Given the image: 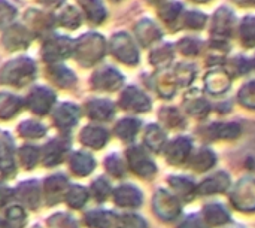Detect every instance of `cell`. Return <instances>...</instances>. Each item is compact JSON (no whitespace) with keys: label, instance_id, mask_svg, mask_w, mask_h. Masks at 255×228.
<instances>
[{"label":"cell","instance_id":"37","mask_svg":"<svg viewBox=\"0 0 255 228\" xmlns=\"http://www.w3.org/2000/svg\"><path fill=\"white\" fill-rule=\"evenodd\" d=\"M57 22L69 30H76L82 24V13L75 6H64L57 18Z\"/></svg>","mask_w":255,"mask_h":228},{"label":"cell","instance_id":"5","mask_svg":"<svg viewBox=\"0 0 255 228\" xmlns=\"http://www.w3.org/2000/svg\"><path fill=\"white\" fill-rule=\"evenodd\" d=\"M109 51L112 52V55L126 63V64H137L139 61V52L137 48L134 45V42L131 40V37L127 33H117L111 37L109 42Z\"/></svg>","mask_w":255,"mask_h":228},{"label":"cell","instance_id":"28","mask_svg":"<svg viewBox=\"0 0 255 228\" xmlns=\"http://www.w3.org/2000/svg\"><path fill=\"white\" fill-rule=\"evenodd\" d=\"M1 170L3 179L15 175V163H13V140L7 133L1 134Z\"/></svg>","mask_w":255,"mask_h":228},{"label":"cell","instance_id":"17","mask_svg":"<svg viewBox=\"0 0 255 228\" xmlns=\"http://www.w3.org/2000/svg\"><path fill=\"white\" fill-rule=\"evenodd\" d=\"M79 140L84 146L91 148V149H102L108 140H109V133L103 127L99 125H87L82 128L79 134Z\"/></svg>","mask_w":255,"mask_h":228},{"label":"cell","instance_id":"31","mask_svg":"<svg viewBox=\"0 0 255 228\" xmlns=\"http://www.w3.org/2000/svg\"><path fill=\"white\" fill-rule=\"evenodd\" d=\"M78 3L82 7V12L85 18L91 24H100L106 18V9L103 6L102 0H78Z\"/></svg>","mask_w":255,"mask_h":228},{"label":"cell","instance_id":"44","mask_svg":"<svg viewBox=\"0 0 255 228\" xmlns=\"http://www.w3.org/2000/svg\"><path fill=\"white\" fill-rule=\"evenodd\" d=\"M172 58H173V49H172V45H169V43H164V45L155 48L149 57L151 63L154 66H158V67L167 66L172 61Z\"/></svg>","mask_w":255,"mask_h":228},{"label":"cell","instance_id":"56","mask_svg":"<svg viewBox=\"0 0 255 228\" xmlns=\"http://www.w3.org/2000/svg\"><path fill=\"white\" fill-rule=\"evenodd\" d=\"M121 228H146V223L137 215H124L121 220Z\"/></svg>","mask_w":255,"mask_h":228},{"label":"cell","instance_id":"30","mask_svg":"<svg viewBox=\"0 0 255 228\" xmlns=\"http://www.w3.org/2000/svg\"><path fill=\"white\" fill-rule=\"evenodd\" d=\"M145 145L154 151V152H161L167 146V136L166 133L155 124H149L145 128V136H143Z\"/></svg>","mask_w":255,"mask_h":228},{"label":"cell","instance_id":"27","mask_svg":"<svg viewBox=\"0 0 255 228\" xmlns=\"http://www.w3.org/2000/svg\"><path fill=\"white\" fill-rule=\"evenodd\" d=\"M69 166H70V170L76 176H88L94 170L96 161L90 154H87L84 151H76L70 155Z\"/></svg>","mask_w":255,"mask_h":228},{"label":"cell","instance_id":"57","mask_svg":"<svg viewBox=\"0 0 255 228\" xmlns=\"http://www.w3.org/2000/svg\"><path fill=\"white\" fill-rule=\"evenodd\" d=\"M40 4H43L45 7H49V9H55V7H60L64 0H39Z\"/></svg>","mask_w":255,"mask_h":228},{"label":"cell","instance_id":"55","mask_svg":"<svg viewBox=\"0 0 255 228\" xmlns=\"http://www.w3.org/2000/svg\"><path fill=\"white\" fill-rule=\"evenodd\" d=\"M208 226H209V224L205 221L203 215L200 217V215L194 214V215L187 217L185 221L179 226V228H208Z\"/></svg>","mask_w":255,"mask_h":228},{"label":"cell","instance_id":"46","mask_svg":"<svg viewBox=\"0 0 255 228\" xmlns=\"http://www.w3.org/2000/svg\"><path fill=\"white\" fill-rule=\"evenodd\" d=\"M185 109L190 115L196 116V118H202L206 116L209 112V103L205 99H191L185 102Z\"/></svg>","mask_w":255,"mask_h":228},{"label":"cell","instance_id":"42","mask_svg":"<svg viewBox=\"0 0 255 228\" xmlns=\"http://www.w3.org/2000/svg\"><path fill=\"white\" fill-rule=\"evenodd\" d=\"M18 157L24 169H33L37 164L39 157H42V152L33 145H24L18 151Z\"/></svg>","mask_w":255,"mask_h":228},{"label":"cell","instance_id":"36","mask_svg":"<svg viewBox=\"0 0 255 228\" xmlns=\"http://www.w3.org/2000/svg\"><path fill=\"white\" fill-rule=\"evenodd\" d=\"M25 223H27V215L21 206L15 205L4 209L1 228H24Z\"/></svg>","mask_w":255,"mask_h":228},{"label":"cell","instance_id":"61","mask_svg":"<svg viewBox=\"0 0 255 228\" xmlns=\"http://www.w3.org/2000/svg\"><path fill=\"white\" fill-rule=\"evenodd\" d=\"M253 67H255V58L253 60Z\"/></svg>","mask_w":255,"mask_h":228},{"label":"cell","instance_id":"8","mask_svg":"<svg viewBox=\"0 0 255 228\" xmlns=\"http://www.w3.org/2000/svg\"><path fill=\"white\" fill-rule=\"evenodd\" d=\"M54 103H55V94L52 90L46 87L33 88L25 99V106L36 115L48 114Z\"/></svg>","mask_w":255,"mask_h":228},{"label":"cell","instance_id":"40","mask_svg":"<svg viewBox=\"0 0 255 228\" xmlns=\"http://www.w3.org/2000/svg\"><path fill=\"white\" fill-rule=\"evenodd\" d=\"M31 15L27 13V21L28 24L36 28V31H46L51 30L54 25V18L49 13L40 12V10H28Z\"/></svg>","mask_w":255,"mask_h":228},{"label":"cell","instance_id":"53","mask_svg":"<svg viewBox=\"0 0 255 228\" xmlns=\"http://www.w3.org/2000/svg\"><path fill=\"white\" fill-rule=\"evenodd\" d=\"M49 228H78L73 218L66 214H57L49 218Z\"/></svg>","mask_w":255,"mask_h":228},{"label":"cell","instance_id":"22","mask_svg":"<svg viewBox=\"0 0 255 228\" xmlns=\"http://www.w3.org/2000/svg\"><path fill=\"white\" fill-rule=\"evenodd\" d=\"M15 197L27 208L30 209H37L39 200H40V188L36 181H25L21 182L16 190L13 191Z\"/></svg>","mask_w":255,"mask_h":228},{"label":"cell","instance_id":"13","mask_svg":"<svg viewBox=\"0 0 255 228\" xmlns=\"http://www.w3.org/2000/svg\"><path fill=\"white\" fill-rule=\"evenodd\" d=\"M79 116H81L79 108L75 103H69V102L60 103L52 112V121L63 131L73 128L79 121Z\"/></svg>","mask_w":255,"mask_h":228},{"label":"cell","instance_id":"51","mask_svg":"<svg viewBox=\"0 0 255 228\" xmlns=\"http://www.w3.org/2000/svg\"><path fill=\"white\" fill-rule=\"evenodd\" d=\"M176 79H178V84L179 85H188L193 79H194V75H196V69L194 66L191 64H187V63H182L176 67Z\"/></svg>","mask_w":255,"mask_h":228},{"label":"cell","instance_id":"23","mask_svg":"<svg viewBox=\"0 0 255 228\" xmlns=\"http://www.w3.org/2000/svg\"><path fill=\"white\" fill-rule=\"evenodd\" d=\"M205 84H206V90L212 94H223L230 88L232 84V78L229 70H223V69H215L212 72H209L205 78Z\"/></svg>","mask_w":255,"mask_h":228},{"label":"cell","instance_id":"14","mask_svg":"<svg viewBox=\"0 0 255 228\" xmlns=\"http://www.w3.org/2000/svg\"><path fill=\"white\" fill-rule=\"evenodd\" d=\"M193 142L188 137H178L166 146V160L173 166H181L190 160Z\"/></svg>","mask_w":255,"mask_h":228},{"label":"cell","instance_id":"20","mask_svg":"<svg viewBox=\"0 0 255 228\" xmlns=\"http://www.w3.org/2000/svg\"><path fill=\"white\" fill-rule=\"evenodd\" d=\"M121 220L109 211H90L85 214V224L91 228H121Z\"/></svg>","mask_w":255,"mask_h":228},{"label":"cell","instance_id":"33","mask_svg":"<svg viewBox=\"0 0 255 228\" xmlns=\"http://www.w3.org/2000/svg\"><path fill=\"white\" fill-rule=\"evenodd\" d=\"M202 215L209 226H221L230 221L227 209L220 203H209L203 208Z\"/></svg>","mask_w":255,"mask_h":228},{"label":"cell","instance_id":"58","mask_svg":"<svg viewBox=\"0 0 255 228\" xmlns=\"http://www.w3.org/2000/svg\"><path fill=\"white\" fill-rule=\"evenodd\" d=\"M233 1L241 6H255V0H233Z\"/></svg>","mask_w":255,"mask_h":228},{"label":"cell","instance_id":"11","mask_svg":"<svg viewBox=\"0 0 255 228\" xmlns=\"http://www.w3.org/2000/svg\"><path fill=\"white\" fill-rule=\"evenodd\" d=\"M232 202L241 211H255V179L247 178L238 182Z\"/></svg>","mask_w":255,"mask_h":228},{"label":"cell","instance_id":"39","mask_svg":"<svg viewBox=\"0 0 255 228\" xmlns=\"http://www.w3.org/2000/svg\"><path fill=\"white\" fill-rule=\"evenodd\" d=\"M239 39L247 48L255 46V16H245L239 24Z\"/></svg>","mask_w":255,"mask_h":228},{"label":"cell","instance_id":"9","mask_svg":"<svg viewBox=\"0 0 255 228\" xmlns=\"http://www.w3.org/2000/svg\"><path fill=\"white\" fill-rule=\"evenodd\" d=\"M154 212L163 220H175L181 214L179 197L167 193L166 190H158L154 197Z\"/></svg>","mask_w":255,"mask_h":228},{"label":"cell","instance_id":"15","mask_svg":"<svg viewBox=\"0 0 255 228\" xmlns=\"http://www.w3.org/2000/svg\"><path fill=\"white\" fill-rule=\"evenodd\" d=\"M67 179L63 175H52L45 181L43 185V196L48 205H55L61 199H66L69 185Z\"/></svg>","mask_w":255,"mask_h":228},{"label":"cell","instance_id":"41","mask_svg":"<svg viewBox=\"0 0 255 228\" xmlns=\"http://www.w3.org/2000/svg\"><path fill=\"white\" fill-rule=\"evenodd\" d=\"M88 200V191L82 185H72L66 194V203L72 209H81Z\"/></svg>","mask_w":255,"mask_h":228},{"label":"cell","instance_id":"1","mask_svg":"<svg viewBox=\"0 0 255 228\" xmlns=\"http://www.w3.org/2000/svg\"><path fill=\"white\" fill-rule=\"evenodd\" d=\"M106 40L99 33H87L75 42L73 55L81 66H93L106 52Z\"/></svg>","mask_w":255,"mask_h":228},{"label":"cell","instance_id":"47","mask_svg":"<svg viewBox=\"0 0 255 228\" xmlns=\"http://www.w3.org/2000/svg\"><path fill=\"white\" fill-rule=\"evenodd\" d=\"M105 169L108 170L109 175H112L115 178H121V176L126 175V164L121 160V157L117 155V154H112V155L106 157V160H105Z\"/></svg>","mask_w":255,"mask_h":228},{"label":"cell","instance_id":"7","mask_svg":"<svg viewBox=\"0 0 255 228\" xmlns=\"http://www.w3.org/2000/svg\"><path fill=\"white\" fill-rule=\"evenodd\" d=\"M118 105L121 109H124L127 112H134V114H143L151 109L149 97L134 85L126 87L121 91Z\"/></svg>","mask_w":255,"mask_h":228},{"label":"cell","instance_id":"19","mask_svg":"<svg viewBox=\"0 0 255 228\" xmlns=\"http://www.w3.org/2000/svg\"><path fill=\"white\" fill-rule=\"evenodd\" d=\"M85 111H87L88 118H91L93 121H99V122L109 121L115 114V108H114L112 102L106 100V99L90 100L85 105Z\"/></svg>","mask_w":255,"mask_h":228},{"label":"cell","instance_id":"59","mask_svg":"<svg viewBox=\"0 0 255 228\" xmlns=\"http://www.w3.org/2000/svg\"><path fill=\"white\" fill-rule=\"evenodd\" d=\"M148 3H151V4H161V3H164V0H146Z\"/></svg>","mask_w":255,"mask_h":228},{"label":"cell","instance_id":"38","mask_svg":"<svg viewBox=\"0 0 255 228\" xmlns=\"http://www.w3.org/2000/svg\"><path fill=\"white\" fill-rule=\"evenodd\" d=\"M182 10H184L182 3L169 1V3H161V6L158 9V15L166 24H173V22L179 21V18H182Z\"/></svg>","mask_w":255,"mask_h":228},{"label":"cell","instance_id":"3","mask_svg":"<svg viewBox=\"0 0 255 228\" xmlns=\"http://www.w3.org/2000/svg\"><path fill=\"white\" fill-rule=\"evenodd\" d=\"M73 51H75V42L66 36L48 37L42 45V57L48 64L60 63L61 60L70 57Z\"/></svg>","mask_w":255,"mask_h":228},{"label":"cell","instance_id":"26","mask_svg":"<svg viewBox=\"0 0 255 228\" xmlns=\"http://www.w3.org/2000/svg\"><path fill=\"white\" fill-rule=\"evenodd\" d=\"M46 75L49 76V79L55 85H58L61 88H67V87H70V85H73L76 82L75 73L70 69H67L64 64H61V63H51V64H48Z\"/></svg>","mask_w":255,"mask_h":228},{"label":"cell","instance_id":"49","mask_svg":"<svg viewBox=\"0 0 255 228\" xmlns=\"http://www.w3.org/2000/svg\"><path fill=\"white\" fill-rule=\"evenodd\" d=\"M238 99L244 106L250 109H255V81L245 84L241 88V91L238 93Z\"/></svg>","mask_w":255,"mask_h":228},{"label":"cell","instance_id":"29","mask_svg":"<svg viewBox=\"0 0 255 228\" xmlns=\"http://www.w3.org/2000/svg\"><path fill=\"white\" fill-rule=\"evenodd\" d=\"M217 163V157L215 154L208 149V148H202L197 152H193L190 160H188V167L196 170V172H206L209 169H212Z\"/></svg>","mask_w":255,"mask_h":228},{"label":"cell","instance_id":"50","mask_svg":"<svg viewBox=\"0 0 255 228\" xmlns=\"http://www.w3.org/2000/svg\"><path fill=\"white\" fill-rule=\"evenodd\" d=\"M91 194L97 202H103L111 194V185L105 178H99L91 184Z\"/></svg>","mask_w":255,"mask_h":228},{"label":"cell","instance_id":"25","mask_svg":"<svg viewBox=\"0 0 255 228\" xmlns=\"http://www.w3.org/2000/svg\"><path fill=\"white\" fill-rule=\"evenodd\" d=\"M134 31H136V37H137V40H139V43L142 46H149V45H152V43H155V42H158L161 39L160 28L155 25V22H152L148 18L139 21Z\"/></svg>","mask_w":255,"mask_h":228},{"label":"cell","instance_id":"43","mask_svg":"<svg viewBox=\"0 0 255 228\" xmlns=\"http://www.w3.org/2000/svg\"><path fill=\"white\" fill-rule=\"evenodd\" d=\"M18 131L25 139H40V137L45 136L46 128L40 122H37V121L27 119V121H24V122L19 124Z\"/></svg>","mask_w":255,"mask_h":228},{"label":"cell","instance_id":"52","mask_svg":"<svg viewBox=\"0 0 255 228\" xmlns=\"http://www.w3.org/2000/svg\"><path fill=\"white\" fill-rule=\"evenodd\" d=\"M178 49L184 55H197L200 52V49H202V43L197 39L184 37L182 40L178 42Z\"/></svg>","mask_w":255,"mask_h":228},{"label":"cell","instance_id":"35","mask_svg":"<svg viewBox=\"0 0 255 228\" xmlns=\"http://www.w3.org/2000/svg\"><path fill=\"white\" fill-rule=\"evenodd\" d=\"M169 184L172 185L173 191L176 193V196L179 199L191 200L194 197V194H197V187L188 178H184V176H170L169 178Z\"/></svg>","mask_w":255,"mask_h":228},{"label":"cell","instance_id":"18","mask_svg":"<svg viewBox=\"0 0 255 228\" xmlns=\"http://www.w3.org/2000/svg\"><path fill=\"white\" fill-rule=\"evenodd\" d=\"M69 143L63 139H54L51 142H48L43 148H42V160L43 164L48 167L57 166L64 160V155L67 152Z\"/></svg>","mask_w":255,"mask_h":228},{"label":"cell","instance_id":"62","mask_svg":"<svg viewBox=\"0 0 255 228\" xmlns=\"http://www.w3.org/2000/svg\"><path fill=\"white\" fill-rule=\"evenodd\" d=\"M114 1H118V0H114Z\"/></svg>","mask_w":255,"mask_h":228},{"label":"cell","instance_id":"10","mask_svg":"<svg viewBox=\"0 0 255 228\" xmlns=\"http://www.w3.org/2000/svg\"><path fill=\"white\" fill-rule=\"evenodd\" d=\"M124 82L123 75L114 67H100L91 76V85L102 91H115Z\"/></svg>","mask_w":255,"mask_h":228},{"label":"cell","instance_id":"24","mask_svg":"<svg viewBox=\"0 0 255 228\" xmlns=\"http://www.w3.org/2000/svg\"><path fill=\"white\" fill-rule=\"evenodd\" d=\"M205 134L211 140L217 139H236L241 134V125L236 122H215L205 128Z\"/></svg>","mask_w":255,"mask_h":228},{"label":"cell","instance_id":"32","mask_svg":"<svg viewBox=\"0 0 255 228\" xmlns=\"http://www.w3.org/2000/svg\"><path fill=\"white\" fill-rule=\"evenodd\" d=\"M25 105V100L9 94V93H1L0 94V116L1 119H9L15 116L19 109Z\"/></svg>","mask_w":255,"mask_h":228},{"label":"cell","instance_id":"12","mask_svg":"<svg viewBox=\"0 0 255 228\" xmlns=\"http://www.w3.org/2000/svg\"><path fill=\"white\" fill-rule=\"evenodd\" d=\"M31 33L27 27L21 24H10L3 31V45L7 51H18L24 49L31 42Z\"/></svg>","mask_w":255,"mask_h":228},{"label":"cell","instance_id":"60","mask_svg":"<svg viewBox=\"0 0 255 228\" xmlns=\"http://www.w3.org/2000/svg\"><path fill=\"white\" fill-rule=\"evenodd\" d=\"M193 1H197V3H205V1H209V0H193Z\"/></svg>","mask_w":255,"mask_h":228},{"label":"cell","instance_id":"4","mask_svg":"<svg viewBox=\"0 0 255 228\" xmlns=\"http://www.w3.org/2000/svg\"><path fill=\"white\" fill-rule=\"evenodd\" d=\"M235 28V15L227 7H220L212 21V45L220 48L226 45L229 37L232 36Z\"/></svg>","mask_w":255,"mask_h":228},{"label":"cell","instance_id":"21","mask_svg":"<svg viewBox=\"0 0 255 228\" xmlns=\"http://www.w3.org/2000/svg\"><path fill=\"white\" fill-rule=\"evenodd\" d=\"M229 187H230V176L224 172H218L215 175L208 176L205 181H202L197 185V194L208 196V194L224 193Z\"/></svg>","mask_w":255,"mask_h":228},{"label":"cell","instance_id":"34","mask_svg":"<svg viewBox=\"0 0 255 228\" xmlns=\"http://www.w3.org/2000/svg\"><path fill=\"white\" fill-rule=\"evenodd\" d=\"M140 130V122L134 118H124L121 121L117 122L114 133L118 139L124 140V142H131L134 140V137L137 136Z\"/></svg>","mask_w":255,"mask_h":228},{"label":"cell","instance_id":"48","mask_svg":"<svg viewBox=\"0 0 255 228\" xmlns=\"http://www.w3.org/2000/svg\"><path fill=\"white\" fill-rule=\"evenodd\" d=\"M206 24V15L202 12H187L182 15V27L185 28H193V30H200Z\"/></svg>","mask_w":255,"mask_h":228},{"label":"cell","instance_id":"2","mask_svg":"<svg viewBox=\"0 0 255 228\" xmlns=\"http://www.w3.org/2000/svg\"><path fill=\"white\" fill-rule=\"evenodd\" d=\"M36 64L28 57H18L6 63L1 69V84L10 87H24L36 76Z\"/></svg>","mask_w":255,"mask_h":228},{"label":"cell","instance_id":"16","mask_svg":"<svg viewBox=\"0 0 255 228\" xmlns=\"http://www.w3.org/2000/svg\"><path fill=\"white\" fill-rule=\"evenodd\" d=\"M112 196H114V202L117 206L127 208V209L139 208L143 202V197H142V193L139 191V188H136L134 185H130V184L120 185L118 188L114 190Z\"/></svg>","mask_w":255,"mask_h":228},{"label":"cell","instance_id":"45","mask_svg":"<svg viewBox=\"0 0 255 228\" xmlns=\"http://www.w3.org/2000/svg\"><path fill=\"white\" fill-rule=\"evenodd\" d=\"M160 118H161V121L169 128H181V127L185 125V121H184L182 115L175 108H166V109H163L161 114H160Z\"/></svg>","mask_w":255,"mask_h":228},{"label":"cell","instance_id":"54","mask_svg":"<svg viewBox=\"0 0 255 228\" xmlns=\"http://www.w3.org/2000/svg\"><path fill=\"white\" fill-rule=\"evenodd\" d=\"M16 16V9L9 4L6 0L0 1V19H1V27L6 28V25L9 22H12V19Z\"/></svg>","mask_w":255,"mask_h":228},{"label":"cell","instance_id":"6","mask_svg":"<svg viewBox=\"0 0 255 228\" xmlns=\"http://www.w3.org/2000/svg\"><path fill=\"white\" fill-rule=\"evenodd\" d=\"M128 167L140 178H152L157 173V166L142 146H130L126 151Z\"/></svg>","mask_w":255,"mask_h":228}]
</instances>
